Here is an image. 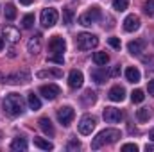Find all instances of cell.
Here are the masks:
<instances>
[{
    "label": "cell",
    "instance_id": "obj_1",
    "mask_svg": "<svg viewBox=\"0 0 154 152\" xmlns=\"http://www.w3.org/2000/svg\"><path fill=\"white\" fill-rule=\"evenodd\" d=\"M118 138H122V134H120L118 129H104V131H100V132L91 140V149H93V150H99V149L104 147V145H111V143L118 141Z\"/></svg>",
    "mask_w": 154,
    "mask_h": 152
},
{
    "label": "cell",
    "instance_id": "obj_2",
    "mask_svg": "<svg viewBox=\"0 0 154 152\" xmlns=\"http://www.w3.org/2000/svg\"><path fill=\"white\" fill-rule=\"evenodd\" d=\"M4 111L11 116H18L25 111V100L18 93H9L4 99Z\"/></svg>",
    "mask_w": 154,
    "mask_h": 152
},
{
    "label": "cell",
    "instance_id": "obj_3",
    "mask_svg": "<svg viewBox=\"0 0 154 152\" xmlns=\"http://www.w3.org/2000/svg\"><path fill=\"white\" fill-rule=\"evenodd\" d=\"M75 43L79 50H91L99 45V38L95 34H90V32H81V34H77Z\"/></svg>",
    "mask_w": 154,
    "mask_h": 152
},
{
    "label": "cell",
    "instance_id": "obj_4",
    "mask_svg": "<svg viewBox=\"0 0 154 152\" xmlns=\"http://www.w3.org/2000/svg\"><path fill=\"white\" fill-rule=\"evenodd\" d=\"M100 16H102V13H100V9L97 7V5H93V7H90L86 13H82L81 16H79V23L81 25H91V23H95V22H99L100 20Z\"/></svg>",
    "mask_w": 154,
    "mask_h": 152
},
{
    "label": "cell",
    "instance_id": "obj_5",
    "mask_svg": "<svg viewBox=\"0 0 154 152\" xmlns=\"http://www.w3.org/2000/svg\"><path fill=\"white\" fill-rule=\"evenodd\" d=\"M57 18H59V14H57V11H56L54 7L43 9V11H41V16H39L43 27H52V25H56V23H57Z\"/></svg>",
    "mask_w": 154,
    "mask_h": 152
},
{
    "label": "cell",
    "instance_id": "obj_6",
    "mask_svg": "<svg viewBox=\"0 0 154 152\" xmlns=\"http://www.w3.org/2000/svg\"><path fill=\"white\" fill-rule=\"evenodd\" d=\"M74 116H75V111H74V108H70V106H63V108L57 109V120H59V123L65 125V127H68V125L72 123Z\"/></svg>",
    "mask_w": 154,
    "mask_h": 152
},
{
    "label": "cell",
    "instance_id": "obj_7",
    "mask_svg": "<svg viewBox=\"0 0 154 152\" xmlns=\"http://www.w3.org/2000/svg\"><path fill=\"white\" fill-rule=\"evenodd\" d=\"M95 125H97V120L91 116V114H84L81 120H79V132L81 134H91V131L95 129Z\"/></svg>",
    "mask_w": 154,
    "mask_h": 152
},
{
    "label": "cell",
    "instance_id": "obj_8",
    "mask_svg": "<svg viewBox=\"0 0 154 152\" xmlns=\"http://www.w3.org/2000/svg\"><path fill=\"white\" fill-rule=\"evenodd\" d=\"M39 93L47 99V100H54L57 95H61V88L57 84H43L39 88Z\"/></svg>",
    "mask_w": 154,
    "mask_h": 152
},
{
    "label": "cell",
    "instance_id": "obj_9",
    "mask_svg": "<svg viewBox=\"0 0 154 152\" xmlns=\"http://www.w3.org/2000/svg\"><path fill=\"white\" fill-rule=\"evenodd\" d=\"M29 81H31V75L27 70H22V72H16V74H11L5 77V82H9V84H25Z\"/></svg>",
    "mask_w": 154,
    "mask_h": 152
},
{
    "label": "cell",
    "instance_id": "obj_10",
    "mask_svg": "<svg viewBox=\"0 0 154 152\" xmlns=\"http://www.w3.org/2000/svg\"><path fill=\"white\" fill-rule=\"evenodd\" d=\"M48 48L52 54H63L66 50V41L61 38V36H54L48 43Z\"/></svg>",
    "mask_w": 154,
    "mask_h": 152
},
{
    "label": "cell",
    "instance_id": "obj_11",
    "mask_svg": "<svg viewBox=\"0 0 154 152\" xmlns=\"http://www.w3.org/2000/svg\"><path fill=\"white\" fill-rule=\"evenodd\" d=\"M102 116H104V120L108 123H118L122 120V111L116 109V108H106L102 111Z\"/></svg>",
    "mask_w": 154,
    "mask_h": 152
},
{
    "label": "cell",
    "instance_id": "obj_12",
    "mask_svg": "<svg viewBox=\"0 0 154 152\" xmlns=\"http://www.w3.org/2000/svg\"><path fill=\"white\" fill-rule=\"evenodd\" d=\"M27 50H29V54H32V56H36L39 50H41V34H39V32H36L32 38L29 39Z\"/></svg>",
    "mask_w": 154,
    "mask_h": 152
},
{
    "label": "cell",
    "instance_id": "obj_13",
    "mask_svg": "<svg viewBox=\"0 0 154 152\" xmlns=\"http://www.w3.org/2000/svg\"><path fill=\"white\" fill-rule=\"evenodd\" d=\"M138 27H140V18L136 14H129L124 20V29L127 32H134V31H138Z\"/></svg>",
    "mask_w": 154,
    "mask_h": 152
},
{
    "label": "cell",
    "instance_id": "obj_14",
    "mask_svg": "<svg viewBox=\"0 0 154 152\" xmlns=\"http://www.w3.org/2000/svg\"><path fill=\"white\" fill-rule=\"evenodd\" d=\"M82 81H84L82 74H81L79 70H72L70 75H68V86H70L72 90H77V88L82 86Z\"/></svg>",
    "mask_w": 154,
    "mask_h": 152
},
{
    "label": "cell",
    "instance_id": "obj_15",
    "mask_svg": "<svg viewBox=\"0 0 154 152\" xmlns=\"http://www.w3.org/2000/svg\"><path fill=\"white\" fill-rule=\"evenodd\" d=\"M145 48V41L143 39H134V41H129L127 43V50L133 54V56H140Z\"/></svg>",
    "mask_w": 154,
    "mask_h": 152
},
{
    "label": "cell",
    "instance_id": "obj_16",
    "mask_svg": "<svg viewBox=\"0 0 154 152\" xmlns=\"http://www.w3.org/2000/svg\"><path fill=\"white\" fill-rule=\"evenodd\" d=\"M108 97H109L113 102H122V100L125 99V90H124L122 86H113V88L109 90Z\"/></svg>",
    "mask_w": 154,
    "mask_h": 152
},
{
    "label": "cell",
    "instance_id": "obj_17",
    "mask_svg": "<svg viewBox=\"0 0 154 152\" xmlns=\"http://www.w3.org/2000/svg\"><path fill=\"white\" fill-rule=\"evenodd\" d=\"M108 77H109V74H108V72H106L104 68H100V66H99V68H93V70H91V79H93V81H95L97 84H102V82H104V81H106Z\"/></svg>",
    "mask_w": 154,
    "mask_h": 152
},
{
    "label": "cell",
    "instance_id": "obj_18",
    "mask_svg": "<svg viewBox=\"0 0 154 152\" xmlns=\"http://www.w3.org/2000/svg\"><path fill=\"white\" fill-rule=\"evenodd\" d=\"M4 36H5V39H7V41L16 43V41L20 39V31H16L14 27L7 25V27H4Z\"/></svg>",
    "mask_w": 154,
    "mask_h": 152
},
{
    "label": "cell",
    "instance_id": "obj_19",
    "mask_svg": "<svg viewBox=\"0 0 154 152\" xmlns=\"http://www.w3.org/2000/svg\"><path fill=\"white\" fill-rule=\"evenodd\" d=\"M38 123H39V129H41L47 136H54L56 131H54V125H52V122H50L48 118H39Z\"/></svg>",
    "mask_w": 154,
    "mask_h": 152
},
{
    "label": "cell",
    "instance_id": "obj_20",
    "mask_svg": "<svg viewBox=\"0 0 154 152\" xmlns=\"http://www.w3.org/2000/svg\"><path fill=\"white\" fill-rule=\"evenodd\" d=\"M125 79H127L129 82H140L142 74H140V70H138L136 66H129V68L125 70Z\"/></svg>",
    "mask_w": 154,
    "mask_h": 152
},
{
    "label": "cell",
    "instance_id": "obj_21",
    "mask_svg": "<svg viewBox=\"0 0 154 152\" xmlns=\"http://www.w3.org/2000/svg\"><path fill=\"white\" fill-rule=\"evenodd\" d=\"M81 100H82V104H84V106H91V104H95V102H97V93H95L93 90H86V91H84V95L81 97Z\"/></svg>",
    "mask_w": 154,
    "mask_h": 152
},
{
    "label": "cell",
    "instance_id": "obj_22",
    "mask_svg": "<svg viewBox=\"0 0 154 152\" xmlns=\"http://www.w3.org/2000/svg\"><path fill=\"white\" fill-rule=\"evenodd\" d=\"M27 102H29V108H31L32 111H38V109H41V100L38 99V95H34V91L27 95Z\"/></svg>",
    "mask_w": 154,
    "mask_h": 152
},
{
    "label": "cell",
    "instance_id": "obj_23",
    "mask_svg": "<svg viewBox=\"0 0 154 152\" xmlns=\"http://www.w3.org/2000/svg\"><path fill=\"white\" fill-rule=\"evenodd\" d=\"M93 61H95L97 66H104V65H108L109 56H108L106 52H95V54H93Z\"/></svg>",
    "mask_w": 154,
    "mask_h": 152
},
{
    "label": "cell",
    "instance_id": "obj_24",
    "mask_svg": "<svg viewBox=\"0 0 154 152\" xmlns=\"http://www.w3.org/2000/svg\"><path fill=\"white\" fill-rule=\"evenodd\" d=\"M34 145L38 149H41V150H52L54 149V145L48 140H45V138H34Z\"/></svg>",
    "mask_w": 154,
    "mask_h": 152
},
{
    "label": "cell",
    "instance_id": "obj_25",
    "mask_svg": "<svg viewBox=\"0 0 154 152\" xmlns=\"http://www.w3.org/2000/svg\"><path fill=\"white\" fill-rule=\"evenodd\" d=\"M136 116H138L140 122H147V120L152 116V109H151V108H142V109L136 111Z\"/></svg>",
    "mask_w": 154,
    "mask_h": 152
},
{
    "label": "cell",
    "instance_id": "obj_26",
    "mask_svg": "<svg viewBox=\"0 0 154 152\" xmlns=\"http://www.w3.org/2000/svg\"><path fill=\"white\" fill-rule=\"evenodd\" d=\"M11 149H13V150H25V149H27V141H25L23 138H14V140L11 141Z\"/></svg>",
    "mask_w": 154,
    "mask_h": 152
},
{
    "label": "cell",
    "instance_id": "obj_27",
    "mask_svg": "<svg viewBox=\"0 0 154 152\" xmlns=\"http://www.w3.org/2000/svg\"><path fill=\"white\" fill-rule=\"evenodd\" d=\"M61 75H63L61 70H41V72H38L39 79H47V77H61Z\"/></svg>",
    "mask_w": 154,
    "mask_h": 152
},
{
    "label": "cell",
    "instance_id": "obj_28",
    "mask_svg": "<svg viewBox=\"0 0 154 152\" xmlns=\"http://www.w3.org/2000/svg\"><path fill=\"white\" fill-rule=\"evenodd\" d=\"M74 11L70 9V7H65L63 9V22L66 23V25H72V22H74Z\"/></svg>",
    "mask_w": 154,
    "mask_h": 152
},
{
    "label": "cell",
    "instance_id": "obj_29",
    "mask_svg": "<svg viewBox=\"0 0 154 152\" xmlns=\"http://www.w3.org/2000/svg\"><path fill=\"white\" fill-rule=\"evenodd\" d=\"M111 4H113V9H115V11L122 13V11H125V9H127V5H129V0H113Z\"/></svg>",
    "mask_w": 154,
    "mask_h": 152
},
{
    "label": "cell",
    "instance_id": "obj_30",
    "mask_svg": "<svg viewBox=\"0 0 154 152\" xmlns=\"http://www.w3.org/2000/svg\"><path fill=\"white\" fill-rule=\"evenodd\" d=\"M143 99H145V93H143L142 90H134V91L131 93V100H133L134 104H140V102H143Z\"/></svg>",
    "mask_w": 154,
    "mask_h": 152
},
{
    "label": "cell",
    "instance_id": "obj_31",
    "mask_svg": "<svg viewBox=\"0 0 154 152\" xmlns=\"http://www.w3.org/2000/svg\"><path fill=\"white\" fill-rule=\"evenodd\" d=\"M5 18L7 20H14L16 18V7H14V4H7L5 5Z\"/></svg>",
    "mask_w": 154,
    "mask_h": 152
},
{
    "label": "cell",
    "instance_id": "obj_32",
    "mask_svg": "<svg viewBox=\"0 0 154 152\" xmlns=\"http://www.w3.org/2000/svg\"><path fill=\"white\" fill-rule=\"evenodd\" d=\"M22 25H23V29H31L34 25V14H25L22 20Z\"/></svg>",
    "mask_w": 154,
    "mask_h": 152
},
{
    "label": "cell",
    "instance_id": "obj_33",
    "mask_svg": "<svg viewBox=\"0 0 154 152\" xmlns=\"http://www.w3.org/2000/svg\"><path fill=\"white\" fill-rule=\"evenodd\" d=\"M143 11L149 14V16H154V0H147L143 4Z\"/></svg>",
    "mask_w": 154,
    "mask_h": 152
},
{
    "label": "cell",
    "instance_id": "obj_34",
    "mask_svg": "<svg viewBox=\"0 0 154 152\" xmlns=\"http://www.w3.org/2000/svg\"><path fill=\"white\" fill-rule=\"evenodd\" d=\"M48 63L63 65V63H65V57H63V54H54V56H48Z\"/></svg>",
    "mask_w": 154,
    "mask_h": 152
},
{
    "label": "cell",
    "instance_id": "obj_35",
    "mask_svg": "<svg viewBox=\"0 0 154 152\" xmlns=\"http://www.w3.org/2000/svg\"><path fill=\"white\" fill-rule=\"evenodd\" d=\"M136 152L138 150V145L136 143H125V145H122V152Z\"/></svg>",
    "mask_w": 154,
    "mask_h": 152
},
{
    "label": "cell",
    "instance_id": "obj_36",
    "mask_svg": "<svg viewBox=\"0 0 154 152\" xmlns=\"http://www.w3.org/2000/svg\"><path fill=\"white\" fill-rule=\"evenodd\" d=\"M108 43H109L113 48H118V50H120V47H122V43H120L118 38H108Z\"/></svg>",
    "mask_w": 154,
    "mask_h": 152
},
{
    "label": "cell",
    "instance_id": "obj_37",
    "mask_svg": "<svg viewBox=\"0 0 154 152\" xmlns=\"http://www.w3.org/2000/svg\"><path fill=\"white\" fill-rule=\"evenodd\" d=\"M79 147H81V143H79L77 140H72V141L68 143V150H77Z\"/></svg>",
    "mask_w": 154,
    "mask_h": 152
},
{
    "label": "cell",
    "instance_id": "obj_38",
    "mask_svg": "<svg viewBox=\"0 0 154 152\" xmlns=\"http://www.w3.org/2000/svg\"><path fill=\"white\" fill-rule=\"evenodd\" d=\"M120 75V66L116 65V66H113L111 68V72H109V77H118Z\"/></svg>",
    "mask_w": 154,
    "mask_h": 152
},
{
    "label": "cell",
    "instance_id": "obj_39",
    "mask_svg": "<svg viewBox=\"0 0 154 152\" xmlns=\"http://www.w3.org/2000/svg\"><path fill=\"white\" fill-rule=\"evenodd\" d=\"M147 90H149V95H152V97H154V81H149Z\"/></svg>",
    "mask_w": 154,
    "mask_h": 152
},
{
    "label": "cell",
    "instance_id": "obj_40",
    "mask_svg": "<svg viewBox=\"0 0 154 152\" xmlns=\"http://www.w3.org/2000/svg\"><path fill=\"white\" fill-rule=\"evenodd\" d=\"M34 0H20V4H23V5H31Z\"/></svg>",
    "mask_w": 154,
    "mask_h": 152
},
{
    "label": "cell",
    "instance_id": "obj_41",
    "mask_svg": "<svg viewBox=\"0 0 154 152\" xmlns=\"http://www.w3.org/2000/svg\"><path fill=\"white\" fill-rule=\"evenodd\" d=\"M145 150H154V145H149V143H147V145H145Z\"/></svg>",
    "mask_w": 154,
    "mask_h": 152
},
{
    "label": "cell",
    "instance_id": "obj_42",
    "mask_svg": "<svg viewBox=\"0 0 154 152\" xmlns=\"http://www.w3.org/2000/svg\"><path fill=\"white\" fill-rule=\"evenodd\" d=\"M149 138L154 141V129H151V132H149Z\"/></svg>",
    "mask_w": 154,
    "mask_h": 152
},
{
    "label": "cell",
    "instance_id": "obj_43",
    "mask_svg": "<svg viewBox=\"0 0 154 152\" xmlns=\"http://www.w3.org/2000/svg\"><path fill=\"white\" fill-rule=\"evenodd\" d=\"M2 48H4V38L0 36V50H2Z\"/></svg>",
    "mask_w": 154,
    "mask_h": 152
},
{
    "label": "cell",
    "instance_id": "obj_44",
    "mask_svg": "<svg viewBox=\"0 0 154 152\" xmlns=\"http://www.w3.org/2000/svg\"><path fill=\"white\" fill-rule=\"evenodd\" d=\"M2 79H4V81H5V77H2V75H0V82H2Z\"/></svg>",
    "mask_w": 154,
    "mask_h": 152
}]
</instances>
